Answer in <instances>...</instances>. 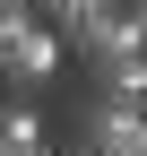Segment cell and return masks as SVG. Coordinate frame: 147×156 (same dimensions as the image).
<instances>
[{"instance_id": "cell-2", "label": "cell", "mask_w": 147, "mask_h": 156, "mask_svg": "<svg viewBox=\"0 0 147 156\" xmlns=\"http://www.w3.org/2000/svg\"><path fill=\"white\" fill-rule=\"evenodd\" d=\"M52 69H61V26L35 17V9H0V78L17 95H35Z\"/></svg>"}, {"instance_id": "cell-3", "label": "cell", "mask_w": 147, "mask_h": 156, "mask_svg": "<svg viewBox=\"0 0 147 156\" xmlns=\"http://www.w3.org/2000/svg\"><path fill=\"white\" fill-rule=\"evenodd\" d=\"M78 156H147V95L95 87V104L78 122Z\"/></svg>"}, {"instance_id": "cell-4", "label": "cell", "mask_w": 147, "mask_h": 156, "mask_svg": "<svg viewBox=\"0 0 147 156\" xmlns=\"http://www.w3.org/2000/svg\"><path fill=\"white\" fill-rule=\"evenodd\" d=\"M0 9H35V0H0Z\"/></svg>"}, {"instance_id": "cell-1", "label": "cell", "mask_w": 147, "mask_h": 156, "mask_svg": "<svg viewBox=\"0 0 147 156\" xmlns=\"http://www.w3.org/2000/svg\"><path fill=\"white\" fill-rule=\"evenodd\" d=\"M61 52H78L95 69V87H121V95H147V17L130 0H104V9L69 17L61 26Z\"/></svg>"}]
</instances>
